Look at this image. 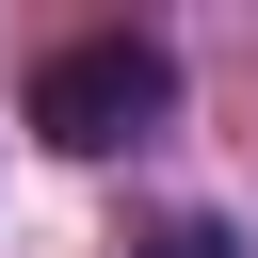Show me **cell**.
Returning <instances> with one entry per match:
<instances>
[{
    "label": "cell",
    "instance_id": "2",
    "mask_svg": "<svg viewBox=\"0 0 258 258\" xmlns=\"http://www.w3.org/2000/svg\"><path fill=\"white\" fill-rule=\"evenodd\" d=\"M129 258H242V226H210V210H177V226H145Z\"/></svg>",
    "mask_w": 258,
    "mask_h": 258
},
{
    "label": "cell",
    "instance_id": "1",
    "mask_svg": "<svg viewBox=\"0 0 258 258\" xmlns=\"http://www.w3.org/2000/svg\"><path fill=\"white\" fill-rule=\"evenodd\" d=\"M161 113H177V48H161V32H81V48H48V64H32V129H48L64 161L145 145Z\"/></svg>",
    "mask_w": 258,
    "mask_h": 258
}]
</instances>
